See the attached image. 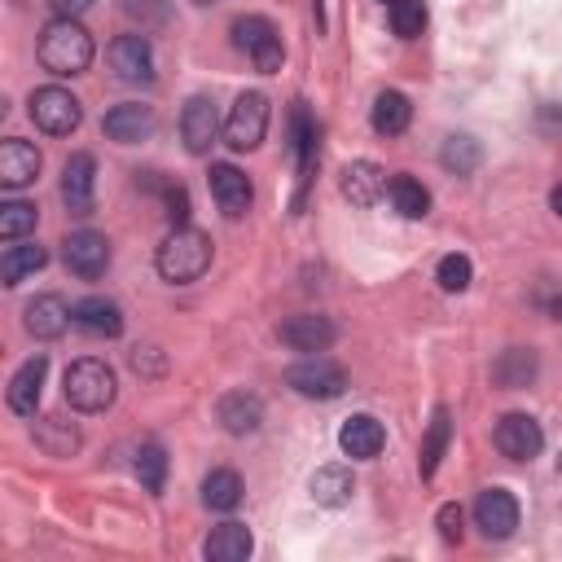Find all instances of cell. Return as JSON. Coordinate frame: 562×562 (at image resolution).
<instances>
[{"label": "cell", "instance_id": "8fae6325", "mask_svg": "<svg viewBox=\"0 0 562 562\" xmlns=\"http://www.w3.org/2000/svg\"><path fill=\"white\" fill-rule=\"evenodd\" d=\"M61 259H66V268H70L75 277L97 281V277L110 268V241H105V233H97V228H79V233H70V237L61 241Z\"/></svg>", "mask_w": 562, "mask_h": 562}, {"label": "cell", "instance_id": "4316f807", "mask_svg": "<svg viewBox=\"0 0 562 562\" xmlns=\"http://www.w3.org/2000/svg\"><path fill=\"white\" fill-rule=\"evenodd\" d=\"M48 263V250L40 241H9L0 255V281L4 285H22L31 272H40Z\"/></svg>", "mask_w": 562, "mask_h": 562}, {"label": "cell", "instance_id": "8992f818", "mask_svg": "<svg viewBox=\"0 0 562 562\" xmlns=\"http://www.w3.org/2000/svg\"><path fill=\"white\" fill-rule=\"evenodd\" d=\"M79 119H83V105H79L75 92H66V88H57V83L31 92V123H35L40 132H48V136H70V132L79 127Z\"/></svg>", "mask_w": 562, "mask_h": 562}, {"label": "cell", "instance_id": "e0dca14e", "mask_svg": "<svg viewBox=\"0 0 562 562\" xmlns=\"http://www.w3.org/2000/svg\"><path fill=\"white\" fill-rule=\"evenodd\" d=\"M22 325H26V334L31 338H61L66 334V325H75V312L66 307V299L61 294H35L26 307H22Z\"/></svg>", "mask_w": 562, "mask_h": 562}, {"label": "cell", "instance_id": "2e32d148", "mask_svg": "<svg viewBox=\"0 0 562 562\" xmlns=\"http://www.w3.org/2000/svg\"><path fill=\"white\" fill-rule=\"evenodd\" d=\"M338 193H342L351 206H378L382 193H386V171H382L378 162H369V158H356V162L342 167Z\"/></svg>", "mask_w": 562, "mask_h": 562}, {"label": "cell", "instance_id": "d4e9b609", "mask_svg": "<svg viewBox=\"0 0 562 562\" xmlns=\"http://www.w3.org/2000/svg\"><path fill=\"white\" fill-rule=\"evenodd\" d=\"M369 123H373L378 136H400V132H408V123H413V105H408V97L395 92V88H382V92L373 97Z\"/></svg>", "mask_w": 562, "mask_h": 562}, {"label": "cell", "instance_id": "f546056e", "mask_svg": "<svg viewBox=\"0 0 562 562\" xmlns=\"http://www.w3.org/2000/svg\"><path fill=\"white\" fill-rule=\"evenodd\" d=\"M386 198H391V206H395L404 220H422V215L430 211V193H426V184L413 180V176H391V180H386Z\"/></svg>", "mask_w": 562, "mask_h": 562}, {"label": "cell", "instance_id": "603a6c76", "mask_svg": "<svg viewBox=\"0 0 562 562\" xmlns=\"http://www.w3.org/2000/svg\"><path fill=\"white\" fill-rule=\"evenodd\" d=\"M44 373H48V356L40 351V356H31L18 373H13V382H9V408L18 413V417H35V404H40V391H44Z\"/></svg>", "mask_w": 562, "mask_h": 562}, {"label": "cell", "instance_id": "5b68a950", "mask_svg": "<svg viewBox=\"0 0 562 562\" xmlns=\"http://www.w3.org/2000/svg\"><path fill=\"white\" fill-rule=\"evenodd\" d=\"M285 386H294L307 400H338L347 391V369L316 351V356H307V360L285 369Z\"/></svg>", "mask_w": 562, "mask_h": 562}, {"label": "cell", "instance_id": "1f68e13d", "mask_svg": "<svg viewBox=\"0 0 562 562\" xmlns=\"http://www.w3.org/2000/svg\"><path fill=\"white\" fill-rule=\"evenodd\" d=\"M31 435H35V443H40L48 457H70V452L79 448V430H75L66 417H40Z\"/></svg>", "mask_w": 562, "mask_h": 562}, {"label": "cell", "instance_id": "ba28073f", "mask_svg": "<svg viewBox=\"0 0 562 562\" xmlns=\"http://www.w3.org/2000/svg\"><path fill=\"white\" fill-rule=\"evenodd\" d=\"M492 443L509 461H531L544 448V430H540V422L531 413H505L496 422V430H492Z\"/></svg>", "mask_w": 562, "mask_h": 562}, {"label": "cell", "instance_id": "d6986e66", "mask_svg": "<svg viewBox=\"0 0 562 562\" xmlns=\"http://www.w3.org/2000/svg\"><path fill=\"white\" fill-rule=\"evenodd\" d=\"M70 312H75V329H83L92 338H119L123 334V307L105 294H88Z\"/></svg>", "mask_w": 562, "mask_h": 562}, {"label": "cell", "instance_id": "7bdbcfd3", "mask_svg": "<svg viewBox=\"0 0 562 562\" xmlns=\"http://www.w3.org/2000/svg\"><path fill=\"white\" fill-rule=\"evenodd\" d=\"M88 4H92V0H48V9H53L57 18H79Z\"/></svg>", "mask_w": 562, "mask_h": 562}, {"label": "cell", "instance_id": "bcb514c9", "mask_svg": "<svg viewBox=\"0 0 562 562\" xmlns=\"http://www.w3.org/2000/svg\"><path fill=\"white\" fill-rule=\"evenodd\" d=\"M558 470H562V457H558Z\"/></svg>", "mask_w": 562, "mask_h": 562}, {"label": "cell", "instance_id": "7a4b0ae2", "mask_svg": "<svg viewBox=\"0 0 562 562\" xmlns=\"http://www.w3.org/2000/svg\"><path fill=\"white\" fill-rule=\"evenodd\" d=\"M154 263H158V277H162V281L189 285V281H198V277L211 268V237L198 233V228H189V224H180V228H171V233L162 237Z\"/></svg>", "mask_w": 562, "mask_h": 562}, {"label": "cell", "instance_id": "836d02e7", "mask_svg": "<svg viewBox=\"0 0 562 562\" xmlns=\"http://www.w3.org/2000/svg\"><path fill=\"white\" fill-rule=\"evenodd\" d=\"M439 162L452 171V176H470L479 162H483V145L474 140V136H448L443 140V149H439Z\"/></svg>", "mask_w": 562, "mask_h": 562}, {"label": "cell", "instance_id": "e575fe53", "mask_svg": "<svg viewBox=\"0 0 562 562\" xmlns=\"http://www.w3.org/2000/svg\"><path fill=\"white\" fill-rule=\"evenodd\" d=\"M119 13L136 31H158L171 22V0H119Z\"/></svg>", "mask_w": 562, "mask_h": 562}, {"label": "cell", "instance_id": "44dd1931", "mask_svg": "<svg viewBox=\"0 0 562 562\" xmlns=\"http://www.w3.org/2000/svg\"><path fill=\"white\" fill-rule=\"evenodd\" d=\"M382 443H386V430H382V422L369 417V413L347 417L342 430H338V448H342L347 457H356V461H373V457L382 452Z\"/></svg>", "mask_w": 562, "mask_h": 562}, {"label": "cell", "instance_id": "7c38bea8", "mask_svg": "<svg viewBox=\"0 0 562 562\" xmlns=\"http://www.w3.org/2000/svg\"><path fill=\"white\" fill-rule=\"evenodd\" d=\"M277 338H281L290 351L316 356V351H325V347L338 338V329H334V321L321 316V312H299V316H285V321L277 325Z\"/></svg>", "mask_w": 562, "mask_h": 562}, {"label": "cell", "instance_id": "ee69618b", "mask_svg": "<svg viewBox=\"0 0 562 562\" xmlns=\"http://www.w3.org/2000/svg\"><path fill=\"white\" fill-rule=\"evenodd\" d=\"M549 202H553V211H558V215H562V184H558V189H553V193H549Z\"/></svg>", "mask_w": 562, "mask_h": 562}, {"label": "cell", "instance_id": "74e56055", "mask_svg": "<svg viewBox=\"0 0 562 562\" xmlns=\"http://www.w3.org/2000/svg\"><path fill=\"white\" fill-rule=\"evenodd\" d=\"M391 26L400 40H417L426 31V0H391Z\"/></svg>", "mask_w": 562, "mask_h": 562}, {"label": "cell", "instance_id": "7402d4cb", "mask_svg": "<svg viewBox=\"0 0 562 562\" xmlns=\"http://www.w3.org/2000/svg\"><path fill=\"white\" fill-rule=\"evenodd\" d=\"M35 176H40V149L31 140L9 136L0 145V184L4 189H26Z\"/></svg>", "mask_w": 562, "mask_h": 562}, {"label": "cell", "instance_id": "6da1fadb", "mask_svg": "<svg viewBox=\"0 0 562 562\" xmlns=\"http://www.w3.org/2000/svg\"><path fill=\"white\" fill-rule=\"evenodd\" d=\"M92 57H97V44L79 18H53L40 31V61L53 75H83L92 66Z\"/></svg>", "mask_w": 562, "mask_h": 562}, {"label": "cell", "instance_id": "52a82bcc", "mask_svg": "<svg viewBox=\"0 0 562 562\" xmlns=\"http://www.w3.org/2000/svg\"><path fill=\"white\" fill-rule=\"evenodd\" d=\"M263 132H268V97L263 92H241L233 101L228 119H224V145L246 154L263 140Z\"/></svg>", "mask_w": 562, "mask_h": 562}, {"label": "cell", "instance_id": "f6af8a7d", "mask_svg": "<svg viewBox=\"0 0 562 562\" xmlns=\"http://www.w3.org/2000/svg\"><path fill=\"white\" fill-rule=\"evenodd\" d=\"M193 4H198V9H206V4H215V0H193Z\"/></svg>", "mask_w": 562, "mask_h": 562}, {"label": "cell", "instance_id": "7dc6e473", "mask_svg": "<svg viewBox=\"0 0 562 562\" xmlns=\"http://www.w3.org/2000/svg\"><path fill=\"white\" fill-rule=\"evenodd\" d=\"M382 4H391V0H382Z\"/></svg>", "mask_w": 562, "mask_h": 562}, {"label": "cell", "instance_id": "4fadbf2b", "mask_svg": "<svg viewBox=\"0 0 562 562\" xmlns=\"http://www.w3.org/2000/svg\"><path fill=\"white\" fill-rule=\"evenodd\" d=\"M110 70L123 83H154V48H149V40L140 31L119 35L110 44Z\"/></svg>", "mask_w": 562, "mask_h": 562}, {"label": "cell", "instance_id": "9c48e42d", "mask_svg": "<svg viewBox=\"0 0 562 562\" xmlns=\"http://www.w3.org/2000/svg\"><path fill=\"white\" fill-rule=\"evenodd\" d=\"M61 202L79 220L92 215V206H97V158L88 149L66 158V167H61Z\"/></svg>", "mask_w": 562, "mask_h": 562}, {"label": "cell", "instance_id": "d590c367", "mask_svg": "<svg viewBox=\"0 0 562 562\" xmlns=\"http://www.w3.org/2000/svg\"><path fill=\"white\" fill-rule=\"evenodd\" d=\"M132 470H136V479H140L145 492H162V483H167V452L158 443H140Z\"/></svg>", "mask_w": 562, "mask_h": 562}, {"label": "cell", "instance_id": "8d00e7d4", "mask_svg": "<svg viewBox=\"0 0 562 562\" xmlns=\"http://www.w3.org/2000/svg\"><path fill=\"white\" fill-rule=\"evenodd\" d=\"M35 220H40L35 202L13 198V202H4V206H0V237H4V241H18V237H26V233L35 228Z\"/></svg>", "mask_w": 562, "mask_h": 562}, {"label": "cell", "instance_id": "f35d334b", "mask_svg": "<svg viewBox=\"0 0 562 562\" xmlns=\"http://www.w3.org/2000/svg\"><path fill=\"white\" fill-rule=\"evenodd\" d=\"M470 272H474V268H470L465 255H443L439 268H435V281H439L448 294H461V290L470 285Z\"/></svg>", "mask_w": 562, "mask_h": 562}, {"label": "cell", "instance_id": "ffe728a7", "mask_svg": "<svg viewBox=\"0 0 562 562\" xmlns=\"http://www.w3.org/2000/svg\"><path fill=\"white\" fill-rule=\"evenodd\" d=\"M215 417L228 435H255L263 422V400L255 391H228V395H220Z\"/></svg>", "mask_w": 562, "mask_h": 562}, {"label": "cell", "instance_id": "f1b7e54d", "mask_svg": "<svg viewBox=\"0 0 562 562\" xmlns=\"http://www.w3.org/2000/svg\"><path fill=\"white\" fill-rule=\"evenodd\" d=\"M448 439H452V417H448V408H435L430 426H426V439H422V457H417L422 479H435V470H439V461L448 452Z\"/></svg>", "mask_w": 562, "mask_h": 562}, {"label": "cell", "instance_id": "484cf974", "mask_svg": "<svg viewBox=\"0 0 562 562\" xmlns=\"http://www.w3.org/2000/svg\"><path fill=\"white\" fill-rule=\"evenodd\" d=\"M294 140H290V149H294V158H299V198H294V206H303V193H307V184H312V171H316V123L307 119V110L303 105H294Z\"/></svg>", "mask_w": 562, "mask_h": 562}, {"label": "cell", "instance_id": "83f0119b", "mask_svg": "<svg viewBox=\"0 0 562 562\" xmlns=\"http://www.w3.org/2000/svg\"><path fill=\"white\" fill-rule=\"evenodd\" d=\"M307 492H312L316 505H325V509H342V505L351 501V492H356V479H351L347 465H321V470L312 474Z\"/></svg>", "mask_w": 562, "mask_h": 562}, {"label": "cell", "instance_id": "3957f363", "mask_svg": "<svg viewBox=\"0 0 562 562\" xmlns=\"http://www.w3.org/2000/svg\"><path fill=\"white\" fill-rule=\"evenodd\" d=\"M61 391H66V404L75 413H105L114 404V369L97 356H83L66 369Z\"/></svg>", "mask_w": 562, "mask_h": 562}, {"label": "cell", "instance_id": "ac0fdd59", "mask_svg": "<svg viewBox=\"0 0 562 562\" xmlns=\"http://www.w3.org/2000/svg\"><path fill=\"white\" fill-rule=\"evenodd\" d=\"M154 105H140V101H123V105H114V110H105V119H101V132L110 136V140H119V145H136V140H145L149 132H154Z\"/></svg>", "mask_w": 562, "mask_h": 562}, {"label": "cell", "instance_id": "60d3db41", "mask_svg": "<svg viewBox=\"0 0 562 562\" xmlns=\"http://www.w3.org/2000/svg\"><path fill=\"white\" fill-rule=\"evenodd\" d=\"M435 527H439V536L448 540V544H457L461 540V505H439V514H435Z\"/></svg>", "mask_w": 562, "mask_h": 562}, {"label": "cell", "instance_id": "ab89813d", "mask_svg": "<svg viewBox=\"0 0 562 562\" xmlns=\"http://www.w3.org/2000/svg\"><path fill=\"white\" fill-rule=\"evenodd\" d=\"M162 206H167L171 228L189 224V189H184V184H162Z\"/></svg>", "mask_w": 562, "mask_h": 562}, {"label": "cell", "instance_id": "277c9868", "mask_svg": "<svg viewBox=\"0 0 562 562\" xmlns=\"http://www.w3.org/2000/svg\"><path fill=\"white\" fill-rule=\"evenodd\" d=\"M233 44L255 61L259 75H277L281 61H285V48H281L277 26L268 18H259V13H246V18L233 22Z\"/></svg>", "mask_w": 562, "mask_h": 562}, {"label": "cell", "instance_id": "b9f144b4", "mask_svg": "<svg viewBox=\"0 0 562 562\" xmlns=\"http://www.w3.org/2000/svg\"><path fill=\"white\" fill-rule=\"evenodd\" d=\"M127 360H132V369L145 373V378H158V373H162V351H158V347H136Z\"/></svg>", "mask_w": 562, "mask_h": 562}, {"label": "cell", "instance_id": "30bf717a", "mask_svg": "<svg viewBox=\"0 0 562 562\" xmlns=\"http://www.w3.org/2000/svg\"><path fill=\"white\" fill-rule=\"evenodd\" d=\"M206 184H211V198H215V206H220L224 220H241L250 211V202H255V189H250L246 171L233 167V162H211Z\"/></svg>", "mask_w": 562, "mask_h": 562}, {"label": "cell", "instance_id": "5bb4252c", "mask_svg": "<svg viewBox=\"0 0 562 562\" xmlns=\"http://www.w3.org/2000/svg\"><path fill=\"white\" fill-rule=\"evenodd\" d=\"M220 136V114H215V101L211 97H189L184 110H180V140L189 154H211Z\"/></svg>", "mask_w": 562, "mask_h": 562}, {"label": "cell", "instance_id": "9a60e30c", "mask_svg": "<svg viewBox=\"0 0 562 562\" xmlns=\"http://www.w3.org/2000/svg\"><path fill=\"white\" fill-rule=\"evenodd\" d=\"M474 522L483 527L487 540L514 536V527H518V501H514V492H505V487L479 492V501H474Z\"/></svg>", "mask_w": 562, "mask_h": 562}, {"label": "cell", "instance_id": "cb8c5ba5", "mask_svg": "<svg viewBox=\"0 0 562 562\" xmlns=\"http://www.w3.org/2000/svg\"><path fill=\"white\" fill-rule=\"evenodd\" d=\"M250 549H255L250 527H246V522H233V518L220 522V527L206 536V544H202V553H206L211 562H246Z\"/></svg>", "mask_w": 562, "mask_h": 562}, {"label": "cell", "instance_id": "d6a6232c", "mask_svg": "<svg viewBox=\"0 0 562 562\" xmlns=\"http://www.w3.org/2000/svg\"><path fill=\"white\" fill-rule=\"evenodd\" d=\"M492 378L501 386H527L536 378V351L531 347H509L501 351V360L492 364Z\"/></svg>", "mask_w": 562, "mask_h": 562}, {"label": "cell", "instance_id": "4dcf8cb0", "mask_svg": "<svg viewBox=\"0 0 562 562\" xmlns=\"http://www.w3.org/2000/svg\"><path fill=\"white\" fill-rule=\"evenodd\" d=\"M241 474L237 470H211L206 479H202V501H206V509H220V514H228V509H237L241 505Z\"/></svg>", "mask_w": 562, "mask_h": 562}]
</instances>
